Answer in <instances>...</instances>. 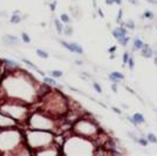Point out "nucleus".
<instances>
[{
    "label": "nucleus",
    "mask_w": 157,
    "mask_h": 156,
    "mask_svg": "<svg viewBox=\"0 0 157 156\" xmlns=\"http://www.w3.org/2000/svg\"><path fill=\"white\" fill-rule=\"evenodd\" d=\"M28 149L24 130L20 127L0 129V154L1 155H20L22 150Z\"/></svg>",
    "instance_id": "1"
},
{
    "label": "nucleus",
    "mask_w": 157,
    "mask_h": 156,
    "mask_svg": "<svg viewBox=\"0 0 157 156\" xmlns=\"http://www.w3.org/2000/svg\"><path fill=\"white\" fill-rule=\"evenodd\" d=\"M0 112L14 119L21 127L24 123L26 125V121L29 116V106L28 103L20 100L4 98L0 103Z\"/></svg>",
    "instance_id": "2"
},
{
    "label": "nucleus",
    "mask_w": 157,
    "mask_h": 156,
    "mask_svg": "<svg viewBox=\"0 0 157 156\" xmlns=\"http://www.w3.org/2000/svg\"><path fill=\"white\" fill-rule=\"evenodd\" d=\"M11 127H20V125L15 121L14 119L8 116L7 114L0 112V129L11 128Z\"/></svg>",
    "instance_id": "3"
},
{
    "label": "nucleus",
    "mask_w": 157,
    "mask_h": 156,
    "mask_svg": "<svg viewBox=\"0 0 157 156\" xmlns=\"http://www.w3.org/2000/svg\"><path fill=\"white\" fill-rule=\"evenodd\" d=\"M61 45L63 47H66L67 49H69L71 52H75V53H79V54L83 53V49H82V47L79 43H75V42L68 43V42H66V41H61Z\"/></svg>",
    "instance_id": "4"
},
{
    "label": "nucleus",
    "mask_w": 157,
    "mask_h": 156,
    "mask_svg": "<svg viewBox=\"0 0 157 156\" xmlns=\"http://www.w3.org/2000/svg\"><path fill=\"white\" fill-rule=\"evenodd\" d=\"M2 42L7 46H16L19 43V38L11 35V34H6L2 36Z\"/></svg>",
    "instance_id": "5"
},
{
    "label": "nucleus",
    "mask_w": 157,
    "mask_h": 156,
    "mask_svg": "<svg viewBox=\"0 0 157 156\" xmlns=\"http://www.w3.org/2000/svg\"><path fill=\"white\" fill-rule=\"evenodd\" d=\"M21 20H22V18H21V12L18 11V10H15L14 12H13V14H12V16H11V19H10L11 24H19Z\"/></svg>",
    "instance_id": "6"
},
{
    "label": "nucleus",
    "mask_w": 157,
    "mask_h": 156,
    "mask_svg": "<svg viewBox=\"0 0 157 156\" xmlns=\"http://www.w3.org/2000/svg\"><path fill=\"white\" fill-rule=\"evenodd\" d=\"M113 34H114L115 38L120 39V38H123V36H126L127 32H126V29H124V28H116V29H114Z\"/></svg>",
    "instance_id": "7"
},
{
    "label": "nucleus",
    "mask_w": 157,
    "mask_h": 156,
    "mask_svg": "<svg viewBox=\"0 0 157 156\" xmlns=\"http://www.w3.org/2000/svg\"><path fill=\"white\" fill-rule=\"evenodd\" d=\"M21 61H22V62H25V63H26V65H27L28 67H30L32 69H35L36 72H39V73H40L41 75H43V76H45V73L40 71V69H39V68H38V67H36V66H35L34 63H32V62H30L29 60H27V59H21Z\"/></svg>",
    "instance_id": "8"
},
{
    "label": "nucleus",
    "mask_w": 157,
    "mask_h": 156,
    "mask_svg": "<svg viewBox=\"0 0 157 156\" xmlns=\"http://www.w3.org/2000/svg\"><path fill=\"white\" fill-rule=\"evenodd\" d=\"M130 121H132L134 123H142V122H144V117L141 114H135L132 116V119H130Z\"/></svg>",
    "instance_id": "9"
},
{
    "label": "nucleus",
    "mask_w": 157,
    "mask_h": 156,
    "mask_svg": "<svg viewBox=\"0 0 157 156\" xmlns=\"http://www.w3.org/2000/svg\"><path fill=\"white\" fill-rule=\"evenodd\" d=\"M110 79L116 82V81H118V80H122L123 79V75L122 74H120V73H117V72H115V73H111L110 74Z\"/></svg>",
    "instance_id": "10"
},
{
    "label": "nucleus",
    "mask_w": 157,
    "mask_h": 156,
    "mask_svg": "<svg viewBox=\"0 0 157 156\" xmlns=\"http://www.w3.org/2000/svg\"><path fill=\"white\" fill-rule=\"evenodd\" d=\"M54 24H55V27H56L57 33H62V31H63V25H62V22H61L60 20H57V19H55V21H54Z\"/></svg>",
    "instance_id": "11"
},
{
    "label": "nucleus",
    "mask_w": 157,
    "mask_h": 156,
    "mask_svg": "<svg viewBox=\"0 0 157 156\" xmlns=\"http://www.w3.org/2000/svg\"><path fill=\"white\" fill-rule=\"evenodd\" d=\"M143 57H150L152 55V51L148 47V46H144V49H143Z\"/></svg>",
    "instance_id": "12"
},
{
    "label": "nucleus",
    "mask_w": 157,
    "mask_h": 156,
    "mask_svg": "<svg viewBox=\"0 0 157 156\" xmlns=\"http://www.w3.org/2000/svg\"><path fill=\"white\" fill-rule=\"evenodd\" d=\"M36 54H38V57H42V59H47L48 57V53L42 51V49H36Z\"/></svg>",
    "instance_id": "13"
},
{
    "label": "nucleus",
    "mask_w": 157,
    "mask_h": 156,
    "mask_svg": "<svg viewBox=\"0 0 157 156\" xmlns=\"http://www.w3.org/2000/svg\"><path fill=\"white\" fill-rule=\"evenodd\" d=\"M21 39H22V41L25 43H29L30 42V38H29V35L27 34V33H21Z\"/></svg>",
    "instance_id": "14"
},
{
    "label": "nucleus",
    "mask_w": 157,
    "mask_h": 156,
    "mask_svg": "<svg viewBox=\"0 0 157 156\" xmlns=\"http://www.w3.org/2000/svg\"><path fill=\"white\" fill-rule=\"evenodd\" d=\"M45 82H46V85H53V86H56V81H54L53 79H51V78H47V76H45Z\"/></svg>",
    "instance_id": "15"
},
{
    "label": "nucleus",
    "mask_w": 157,
    "mask_h": 156,
    "mask_svg": "<svg viewBox=\"0 0 157 156\" xmlns=\"http://www.w3.org/2000/svg\"><path fill=\"white\" fill-rule=\"evenodd\" d=\"M63 31H65V34H66V35H71V33H73V28H71V26H68V25L65 27Z\"/></svg>",
    "instance_id": "16"
},
{
    "label": "nucleus",
    "mask_w": 157,
    "mask_h": 156,
    "mask_svg": "<svg viewBox=\"0 0 157 156\" xmlns=\"http://www.w3.org/2000/svg\"><path fill=\"white\" fill-rule=\"evenodd\" d=\"M52 76H54V78H60V76H62V72L61 71H52Z\"/></svg>",
    "instance_id": "17"
},
{
    "label": "nucleus",
    "mask_w": 157,
    "mask_h": 156,
    "mask_svg": "<svg viewBox=\"0 0 157 156\" xmlns=\"http://www.w3.org/2000/svg\"><path fill=\"white\" fill-rule=\"evenodd\" d=\"M61 20H62V22H66V24H68L69 22V16L67 14H61Z\"/></svg>",
    "instance_id": "18"
},
{
    "label": "nucleus",
    "mask_w": 157,
    "mask_h": 156,
    "mask_svg": "<svg viewBox=\"0 0 157 156\" xmlns=\"http://www.w3.org/2000/svg\"><path fill=\"white\" fill-rule=\"evenodd\" d=\"M143 46H144V45H143V42L140 40V39H136V40H135V47H136V48H142Z\"/></svg>",
    "instance_id": "19"
},
{
    "label": "nucleus",
    "mask_w": 157,
    "mask_h": 156,
    "mask_svg": "<svg viewBox=\"0 0 157 156\" xmlns=\"http://www.w3.org/2000/svg\"><path fill=\"white\" fill-rule=\"evenodd\" d=\"M148 140H149L150 142H157L156 136H155L154 134H149V135H148Z\"/></svg>",
    "instance_id": "20"
},
{
    "label": "nucleus",
    "mask_w": 157,
    "mask_h": 156,
    "mask_svg": "<svg viewBox=\"0 0 157 156\" xmlns=\"http://www.w3.org/2000/svg\"><path fill=\"white\" fill-rule=\"evenodd\" d=\"M120 41H121V43L122 45H127V42H128V38H120Z\"/></svg>",
    "instance_id": "21"
},
{
    "label": "nucleus",
    "mask_w": 157,
    "mask_h": 156,
    "mask_svg": "<svg viewBox=\"0 0 157 156\" xmlns=\"http://www.w3.org/2000/svg\"><path fill=\"white\" fill-rule=\"evenodd\" d=\"M4 98H5V94H4V92H2L1 87H0V103H1V101L4 100Z\"/></svg>",
    "instance_id": "22"
},
{
    "label": "nucleus",
    "mask_w": 157,
    "mask_h": 156,
    "mask_svg": "<svg viewBox=\"0 0 157 156\" xmlns=\"http://www.w3.org/2000/svg\"><path fill=\"white\" fill-rule=\"evenodd\" d=\"M94 87H95V89H96L99 93H101V92H102V89H101L100 85H97V83H94Z\"/></svg>",
    "instance_id": "23"
},
{
    "label": "nucleus",
    "mask_w": 157,
    "mask_h": 156,
    "mask_svg": "<svg viewBox=\"0 0 157 156\" xmlns=\"http://www.w3.org/2000/svg\"><path fill=\"white\" fill-rule=\"evenodd\" d=\"M126 26H127V27H129V28H134V24H132L131 21H129V22L127 24V25H126Z\"/></svg>",
    "instance_id": "24"
},
{
    "label": "nucleus",
    "mask_w": 157,
    "mask_h": 156,
    "mask_svg": "<svg viewBox=\"0 0 157 156\" xmlns=\"http://www.w3.org/2000/svg\"><path fill=\"white\" fill-rule=\"evenodd\" d=\"M128 59H129L128 54H127V53H126V54H124V55H123V61H124V63H126V62H127V61H128Z\"/></svg>",
    "instance_id": "25"
},
{
    "label": "nucleus",
    "mask_w": 157,
    "mask_h": 156,
    "mask_svg": "<svg viewBox=\"0 0 157 156\" xmlns=\"http://www.w3.org/2000/svg\"><path fill=\"white\" fill-rule=\"evenodd\" d=\"M55 5H56V2H53V4L51 5V10H52V11H54V10H55Z\"/></svg>",
    "instance_id": "26"
},
{
    "label": "nucleus",
    "mask_w": 157,
    "mask_h": 156,
    "mask_svg": "<svg viewBox=\"0 0 157 156\" xmlns=\"http://www.w3.org/2000/svg\"><path fill=\"white\" fill-rule=\"evenodd\" d=\"M145 16H147V18H151V16H152V14H151V13H150V12H145Z\"/></svg>",
    "instance_id": "27"
},
{
    "label": "nucleus",
    "mask_w": 157,
    "mask_h": 156,
    "mask_svg": "<svg viewBox=\"0 0 157 156\" xmlns=\"http://www.w3.org/2000/svg\"><path fill=\"white\" fill-rule=\"evenodd\" d=\"M140 143H141L142 146H147V141H145V140H140Z\"/></svg>",
    "instance_id": "28"
},
{
    "label": "nucleus",
    "mask_w": 157,
    "mask_h": 156,
    "mask_svg": "<svg viewBox=\"0 0 157 156\" xmlns=\"http://www.w3.org/2000/svg\"><path fill=\"white\" fill-rule=\"evenodd\" d=\"M129 66H130V68H132V60L131 59L129 60Z\"/></svg>",
    "instance_id": "29"
},
{
    "label": "nucleus",
    "mask_w": 157,
    "mask_h": 156,
    "mask_svg": "<svg viewBox=\"0 0 157 156\" xmlns=\"http://www.w3.org/2000/svg\"><path fill=\"white\" fill-rule=\"evenodd\" d=\"M149 2H151V4H157V0H148Z\"/></svg>",
    "instance_id": "30"
},
{
    "label": "nucleus",
    "mask_w": 157,
    "mask_h": 156,
    "mask_svg": "<svg viewBox=\"0 0 157 156\" xmlns=\"http://www.w3.org/2000/svg\"><path fill=\"white\" fill-rule=\"evenodd\" d=\"M131 4H137V0H129Z\"/></svg>",
    "instance_id": "31"
},
{
    "label": "nucleus",
    "mask_w": 157,
    "mask_h": 156,
    "mask_svg": "<svg viewBox=\"0 0 157 156\" xmlns=\"http://www.w3.org/2000/svg\"><path fill=\"white\" fill-rule=\"evenodd\" d=\"M106 1H107V4H113L114 2L113 0H106Z\"/></svg>",
    "instance_id": "32"
},
{
    "label": "nucleus",
    "mask_w": 157,
    "mask_h": 156,
    "mask_svg": "<svg viewBox=\"0 0 157 156\" xmlns=\"http://www.w3.org/2000/svg\"><path fill=\"white\" fill-rule=\"evenodd\" d=\"M113 1H116L117 4H121V0H113Z\"/></svg>",
    "instance_id": "33"
}]
</instances>
